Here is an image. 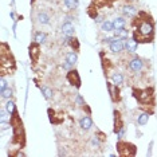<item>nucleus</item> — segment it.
<instances>
[{"label":"nucleus","instance_id":"nucleus-1","mask_svg":"<svg viewBox=\"0 0 157 157\" xmlns=\"http://www.w3.org/2000/svg\"><path fill=\"white\" fill-rule=\"evenodd\" d=\"M132 27H133V38L138 43H153L155 42V20L151 13L146 11H138V13L132 20Z\"/></svg>","mask_w":157,"mask_h":157},{"label":"nucleus","instance_id":"nucleus-2","mask_svg":"<svg viewBox=\"0 0 157 157\" xmlns=\"http://www.w3.org/2000/svg\"><path fill=\"white\" fill-rule=\"evenodd\" d=\"M16 71V60L13 58L8 43L2 42L0 44V73L2 75H10Z\"/></svg>","mask_w":157,"mask_h":157},{"label":"nucleus","instance_id":"nucleus-3","mask_svg":"<svg viewBox=\"0 0 157 157\" xmlns=\"http://www.w3.org/2000/svg\"><path fill=\"white\" fill-rule=\"evenodd\" d=\"M11 126H12V142L19 148H24L26 145V130L23 126V121L19 116V112L15 110L11 114Z\"/></svg>","mask_w":157,"mask_h":157},{"label":"nucleus","instance_id":"nucleus-4","mask_svg":"<svg viewBox=\"0 0 157 157\" xmlns=\"http://www.w3.org/2000/svg\"><path fill=\"white\" fill-rule=\"evenodd\" d=\"M133 97L137 99V102L142 106H151L155 108L156 103V95H155V89L153 87H133Z\"/></svg>","mask_w":157,"mask_h":157},{"label":"nucleus","instance_id":"nucleus-5","mask_svg":"<svg viewBox=\"0 0 157 157\" xmlns=\"http://www.w3.org/2000/svg\"><path fill=\"white\" fill-rule=\"evenodd\" d=\"M149 60H146L144 58H141V56L133 54V56L129 58V60H128V63H126V71L132 77H138L140 74L144 73L145 66H146Z\"/></svg>","mask_w":157,"mask_h":157},{"label":"nucleus","instance_id":"nucleus-6","mask_svg":"<svg viewBox=\"0 0 157 157\" xmlns=\"http://www.w3.org/2000/svg\"><path fill=\"white\" fill-rule=\"evenodd\" d=\"M117 152H118V156L121 157H134L136 153H137V148L132 142L120 140L117 142Z\"/></svg>","mask_w":157,"mask_h":157},{"label":"nucleus","instance_id":"nucleus-7","mask_svg":"<svg viewBox=\"0 0 157 157\" xmlns=\"http://www.w3.org/2000/svg\"><path fill=\"white\" fill-rule=\"evenodd\" d=\"M106 86H108V90H109V95H110V99H112L113 103H120L122 97H121V90H120V86L114 85L112 81H106Z\"/></svg>","mask_w":157,"mask_h":157},{"label":"nucleus","instance_id":"nucleus-8","mask_svg":"<svg viewBox=\"0 0 157 157\" xmlns=\"http://www.w3.org/2000/svg\"><path fill=\"white\" fill-rule=\"evenodd\" d=\"M105 77H108V79L112 81L114 85H117V86H122L124 82H125L124 74L121 73V71H118V70H114V67L113 69H110L108 73H105Z\"/></svg>","mask_w":157,"mask_h":157},{"label":"nucleus","instance_id":"nucleus-9","mask_svg":"<svg viewBox=\"0 0 157 157\" xmlns=\"http://www.w3.org/2000/svg\"><path fill=\"white\" fill-rule=\"evenodd\" d=\"M28 54H30L33 65L35 66L39 62V58H40V44L35 40L33 43H30V46H28Z\"/></svg>","mask_w":157,"mask_h":157},{"label":"nucleus","instance_id":"nucleus-10","mask_svg":"<svg viewBox=\"0 0 157 157\" xmlns=\"http://www.w3.org/2000/svg\"><path fill=\"white\" fill-rule=\"evenodd\" d=\"M66 79L69 81V83L71 85V86H74L75 89H79V87H81V85H82L79 73H78V70H77V69H71V70L67 71Z\"/></svg>","mask_w":157,"mask_h":157},{"label":"nucleus","instance_id":"nucleus-11","mask_svg":"<svg viewBox=\"0 0 157 157\" xmlns=\"http://www.w3.org/2000/svg\"><path fill=\"white\" fill-rule=\"evenodd\" d=\"M109 50L113 54H122L125 51V40L114 36V39L109 43Z\"/></svg>","mask_w":157,"mask_h":157},{"label":"nucleus","instance_id":"nucleus-12","mask_svg":"<svg viewBox=\"0 0 157 157\" xmlns=\"http://www.w3.org/2000/svg\"><path fill=\"white\" fill-rule=\"evenodd\" d=\"M113 116H114V124H113V132L114 133H118L125 128V124H124V120H122V114H121L120 110H114L113 112Z\"/></svg>","mask_w":157,"mask_h":157},{"label":"nucleus","instance_id":"nucleus-13","mask_svg":"<svg viewBox=\"0 0 157 157\" xmlns=\"http://www.w3.org/2000/svg\"><path fill=\"white\" fill-rule=\"evenodd\" d=\"M121 12H122V15L125 17H132V19L138 13L136 6H133L132 3H125V4L121 7Z\"/></svg>","mask_w":157,"mask_h":157},{"label":"nucleus","instance_id":"nucleus-14","mask_svg":"<svg viewBox=\"0 0 157 157\" xmlns=\"http://www.w3.org/2000/svg\"><path fill=\"white\" fill-rule=\"evenodd\" d=\"M138 42L134 38H128L126 40H125V52L126 54H136V51H137V48H138Z\"/></svg>","mask_w":157,"mask_h":157},{"label":"nucleus","instance_id":"nucleus-15","mask_svg":"<svg viewBox=\"0 0 157 157\" xmlns=\"http://www.w3.org/2000/svg\"><path fill=\"white\" fill-rule=\"evenodd\" d=\"M60 33L63 35H69V36H73L74 33H75V27L71 23V20H66V22L62 23L60 26Z\"/></svg>","mask_w":157,"mask_h":157},{"label":"nucleus","instance_id":"nucleus-16","mask_svg":"<svg viewBox=\"0 0 157 157\" xmlns=\"http://www.w3.org/2000/svg\"><path fill=\"white\" fill-rule=\"evenodd\" d=\"M79 126H81V129L85 130V132H87V130L91 129V128H93V120H91L90 114H87V116H83L79 120Z\"/></svg>","mask_w":157,"mask_h":157},{"label":"nucleus","instance_id":"nucleus-17","mask_svg":"<svg viewBox=\"0 0 157 157\" xmlns=\"http://www.w3.org/2000/svg\"><path fill=\"white\" fill-rule=\"evenodd\" d=\"M36 20L39 24H42V26H47L51 22V16L48 15L46 11H39L36 13Z\"/></svg>","mask_w":157,"mask_h":157},{"label":"nucleus","instance_id":"nucleus-18","mask_svg":"<svg viewBox=\"0 0 157 157\" xmlns=\"http://www.w3.org/2000/svg\"><path fill=\"white\" fill-rule=\"evenodd\" d=\"M151 114H152V112H149V110L140 113L138 114V117H137V125H140V126H145V125L148 124Z\"/></svg>","mask_w":157,"mask_h":157},{"label":"nucleus","instance_id":"nucleus-19","mask_svg":"<svg viewBox=\"0 0 157 157\" xmlns=\"http://www.w3.org/2000/svg\"><path fill=\"white\" fill-rule=\"evenodd\" d=\"M129 30H128L126 27H121V28H116L114 30V36L116 38H120V39H124V40H126L128 38H129Z\"/></svg>","mask_w":157,"mask_h":157},{"label":"nucleus","instance_id":"nucleus-20","mask_svg":"<svg viewBox=\"0 0 157 157\" xmlns=\"http://www.w3.org/2000/svg\"><path fill=\"white\" fill-rule=\"evenodd\" d=\"M114 30H116V27L110 20H105L101 23V31H103V33H114Z\"/></svg>","mask_w":157,"mask_h":157},{"label":"nucleus","instance_id":"nucleus-21","mask_svg":"<svg viewBox=\"0 0 157 157\" xmlns=\"http://www.w3.org/2000/svg\"><path fill=\"white\" fill-rule=\"evenodd\" d=\"M103 142L99 140V138L97 137V136H91L90 137V141H89V145H90V148L93 149H101V146H102Z\"/></svg>","mask_w":157,"mask_h":157},{"label":"nucleus","instance_id":"nucleus-22","mask_svg":"<svg viewBox=\"0 0 157 157\" xmlns=\"http://www.w3.org/2000/svg\"><path fill=\"white\" fill-rule=\"evenodd\" d=\"M46 39H47V34H46L44 31H36L34 35V40L38 42L39 44L46 43Z\"/></svg>","mask_w":157,"mask_h":157},{"label":"nucleus","instance_id":"nucleus-23","mask_svg":"<svg viewBox=\"0 0 157 157\" xmlns=\"http://www.w3.org/2000/svg\"><path fill=\"white\" fill-rule=\"evenodd\" d=\"M0 97H2V99H4V101H7V99H12V97H13V90L10 86H7L4 90L0 91Z\"/></svg>","mask_w":157,"mask_h":157},{"label":"nucleus","instance_id":"nucleus-24","mask_svg":"<svg viewBox=\"0 0 157 157\" xmlns=\"http://www.w3.org/2000/svg\"><path fill=\"white\" fill-rule=\"evenodd\" d=\"M40 91H42L43 97L47 99V101H50V99L54 97V90H52L51 87H48V86H42L40 87Z\"/></svg>","mask_w":157,"mask_h":157},{"label":"nucleus","instance_id":"nucleus-25","mask_svg":"<svg viewBox=\"0 0 157 157\" xmlns=\"http://www.w3.org/2000/svg\"><path fill=\"white\" fill-rule=\"evenodd\" d=\"M63 4L69 11H74V10L78 8V6H79V2L78 0H63Z\"/></svg>","mask_w":157,"mask_h":157},{"label":"nucleus","instance_id":"nucleus-26","mask_svg":"<svg viewBox=\"0 0 157 157\" xmlns=\"http://www.w3.org/2000/svg\"><path fill=\"white\" fill-rule=\"evenodd\" d=\"M69 46L74 50V51H77V52L79 51V47H81V46H79V40L77 39V36H74V35H73V36L69 38Z\"/></svg>","mask_w":157,"mask_h":157},{"label":"nucleus","instance_id":"nucleus-27","mask_svg":"<svg viewBox=\"0 0 157 157\" xmlns=\"http://www.w3.org/2000/svg\"><path fill=\"white\" fill-rule=\"evenodd\" d=\"M113 24L116 28H121V27H125L126 26V17L125 16H117L116 19L113 20Z\"/></svg>","mask_w":157,"mask_h":157},{"label":"nucleus","instance_id":"nucleus-28","mask_svg":"<svg viewBox=\"0 0 157 157\" xmlns=\"http://www.w3.org/2000/svg\"><path fill=\"white\" fill-rule=\"evenodd\" d=\"M11 121V114L6 110V108H3L0 110V122L4 124V122H10Z\"/></svg>","mask_w":157,"mask_h":157},{"label":"nucleus","instance_id":"nucleus-29","mask_svg":"<svg viewBox=\"0 0 157 157\" xmlns=\"http://www.w3.org/2000/svg\"><path fill=\"white\" fill-rule=\"evenodd\" d=\"M66 60H69V62L71 63V65H75V63L78 62V52L77 51H70L66 54Z\"/></svg>","mask_w":157,"mask_h":157},{"label":"nucleus","instance_id":"nucleus-30","mask_svg":"<svg viewBox=\"0 0 157 157\" xmlns=\"http://www.w3.org/2000/svg\"><path fill=\"white\" fill-rule=\"evenodd\" d=\"M4 108L10 114H12L16 110V105H15V102H13L12 99H7L6 103H4Z\"/></svg>","mask_w":157,"mask_h":157},{"label":"nucleus","instance_id":"nucleus-31","mask_svg":"<svg viewBox=\"0 0 157 157\" xmlns=\"http://www.w3.org/2000/svg\"><path fill=\"white\" fill-rule=\"evenodd\" d=\"M8 156H17V157L22 156V157H26L27 155L22 151V148H19V151H16V152H10V153H8Z\"/></svg>","mask_w":157,"mask_h":157},{"label":"nucleus","instance_id":"nucleus-32","mask_svg":"<svg viewBox=\"0 0 157 157\" xmlns=\"http://www.w3.org/2000/svg\"><path fill=\"white\" fill-rule=\"evenodd\" d=\"M7 86H8V82H7V79H6L4 75H2V79H0V91L4 90Z\"/></svg>","mask_w":157,"mask_h":157},{"label":"nucleus","instance_id":"nucleus-33","mask_svg":"<svg viewBox=\"0 0 157 157\" xmlns=\"http://www.w3.org/2000/svg\"><path fill=\"white\" fill-rule=\"evenodd\" d=\"M95 136H97V137H98V138H99V140H101L102 142H105V141H106V138H108V136H106L105 133H103V132H101V130L95 132Z\"/></svg>","mask_w":157,"mask_h":157},{"label":"nucleus","instance_id":"nucleus-34","mask_svg":"<svg viewBox=\"0 0 157 157\" xmlns=\"http://www.w3.org/2000/svg\"><path fill=\"white\" fill-rule=\"evenodd\" d=\"M73 66H74V65H71V63L69 62V60H65V62L62 63V67H63V69H65V70H67V71L73 69Z\"/></svg>","mask_w":157,"mask_h":157},{"label":"nucleus","instance_id":"nucleus-35","mask_svg":"<svg viewBox=\"0 0 157 157\" xmlns=\"http://www.w3.org/2000/svg\"><path fill=\"white\" fill-rule=\"evenodd\" d=\"M94 22L95 23H102V22H105V19H103V16H97L94 19Z\"/></svg>","mask_w":157,"mask_h":157},{"label":"nucleus","instance_id":"nucleus-36","mask_svg":"<svg viewBox=\"0 0 157 157\" xmlns=\"http://www.w3.org/2000/svg\"><path fill=\"white\" fill-rule=\"evenodd\" d=\"M126 3H134V2H137V0H125Z\"/></svg>","mask_w":157,"mask_h":157},{"label":"nucleus","instance_id":"nucleus-37","mask_svg":"<svg viewBox=\"0 0 157 157\" xmlns=\"http://www.w3.org/2000/svg\"><path fill=\"white\" fill-rule=\"evenodd\" d=\"M34 3H35V0H31V4H34Z\"/></svg>","mask_w":157,"mask_h":157}]
</instances>
